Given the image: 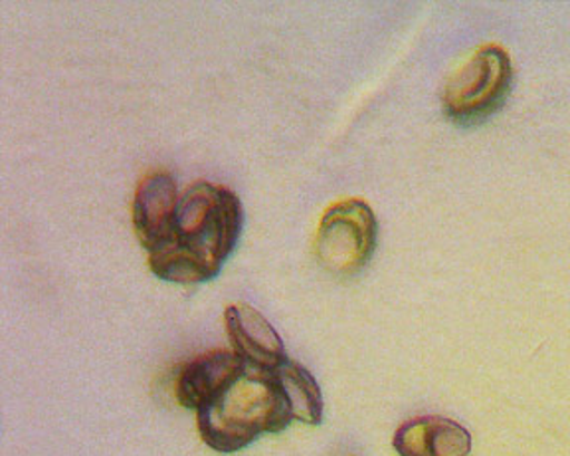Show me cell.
I'll return each mask as SVG.
<instances>
[{"label":"cell","mask_w":570,"mask_h":456,"mask_svg":"<svg viewBox=\"0 0 570 456\" xmlns=\"http://www.w3.org/2000/svg\"><path fill=\"white\" fill-rule=\"evenodd\" d=\"M242 229L244 206L238 195L210 181H196L178 198L163 241L147 252L149 269L169 284H206L223 272Z\"/></svg>","instance_id":"1"},{"label":"cell","mask_w":570,"mask_h":456,"mask_svg":"<svg viewBox=\"0 0 570 456\" xmlns=\"http://www.w3.org/2000/svg\"><path fill=\"white\" fill-rule=\"evenodd\" d=\"M292 420L289 402L276 373L249 366L196 411L200 437L223 455L249 447L262 435L282 433Z\"/></svg>","instance_id":"2"},{"label":"cell","mask_w":570,"mask_h":456,"mask_svg":"<svg viewBox=\"0 0 570 456\" xmlns=\"http://www.w3.org/2000/svg\"><path fill=\"white\" fill-rule=\"evenodd\" d=\"M511 62L499 46H485L448 80L442 94L445 116L460 126H478L493 116L511 90Z\"/></svg>","instance_id":"3"},{"label":"cell","mask_w":570,"mask_h":456,"mask_svg":"<svg viewBox=\"0 0 570 456\" xmlns=\"http://www.w3.org/2000/svg\"><path fill=\"white\" fill-rule=\"evenodd\" d=\"M379 223L373 208L361 198H348L321 216L315 254L333 276H355L373 259Z\"/></svg>","instance_id":"4"},{"label":"cell","mask_w":570,"mask_h":456,"mask_svg":"<svg viewBox=\"0 0 570 456\" xmlns=\"http://www.w3.org/2000/svg\"><path fill=\"white\" fill-rule=\"evenodd\" d=\"M232 351L249 367L274 371L287 361L284 340L266 316L248 304H232L224 312Z\"/></svg>","instance_id":"5"},{"label":"cell","mask_w":570,"mask_h":456,"mask_svg":"<svg viewBox=\"0 0 570 456\" xmlns=\"http://www.w3.org/2000/svg\"><path fill=\"white\" fill-rule=\"evenodd\" d=\"M392 447L399 456H468L472 453V435L448 417L424 415L402 423Z\"/></svg>","instance_id":"6"},{"label":"cell","mask_w":570,"mask_h":456,"mask_svg":"<svg viewBox=\"0 0 570 456\" xmlns=\"http://www.w3.org/2000/svg\"><path fill=\"white\" fill-rule=\"evenodd\" d=\"M178 198L177 181L167 171H153L142 177L135 191L131 215L135 234L145 251H153L169 231Z\"/></svg>","instance_id":"7"},{"label":"cell","mask_w":570,"mask_h":456,"mask_svg":"<svg viewBox=\"0 0 570 456\" xmlns=\"http://www.w3.org/2000/svg\"><path fill=\"white\" fill-rule=\"evenodd\" d=\"M246 363L234 351H210L183 366L177 376V399L183 407L198 411L224 387L242 376Z\"/></svg>","instance_id":"8"},{"label":"cell","mask_w":570,"mask_h":456,"mask_svg":"<svg viewBox=\"0 0 570 456\" xmlns=\"http://www.w3.org/2000/svg\"><path fill=\"white\" fill-rule=\"evenodd\" d=\"M274 373L284 389L294 420L320 427L323 420V395L317 379L294 359H287L274 369Z\"/></svg>","instance_id":"9"}]
</instances>
